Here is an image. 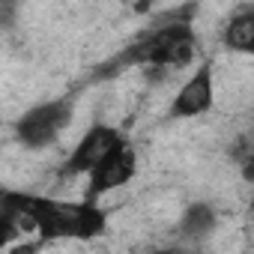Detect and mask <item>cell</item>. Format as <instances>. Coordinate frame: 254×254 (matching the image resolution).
Listing matches in <instances>:
<instances>
[{
    "mask_svg": "<svg viewBox=\"0 0 254 254\" xmlns=\"http://www.w3.org/2000/svg\"><path fill=\"white\" fill-rule=\"evenodd\" d=\"M6 230L12 227H36L42 239H93L108 230V212L96 200H57L45 194H27V191H3L0 194Z\"/></svg>",
    "mask_w": 254,
    "mask_h": 254,
    "instance_id": "1",
    "label": "cell"
},
{
    "mask_svg": "<svg viewBox=\"0 0 254 254\" xmlns=\"http://www.w3.org/2000/svg\"><path fill=\"white\" fill-rule=\"evenodd\" d=\"M194 57V30L186 21H171L147 36H141L135 45H129L117 63L132 66V63H150V66H186Z\"/></svg>",
    "mask_w": 254,
    "mask_h": 254,
    "instance_id": "2",
    "label": "cell"
},
{
    "mask_svg": "<svg viewBox=\"0 0 254 254\" xmlns=\"http://www.w3.org/2000/svg\"><path fill=\"white\" fill-rule=\"evenodd\" d=\"M69 123H72V99H51V102L33 105L18 117L15 138L27 150H45L60 138V132Z\"/></svg>",
    "mask_w": 254,
    "mask_h": 254,
    "instance_id": "3",
    "label": "cell"
},
{
    "mask_svg": "<svg viewBox=\"0 0 254 254\" xmlns=\"http://www.w3.org/2000/svg\"><path fill=\"white\" fill-rule=\"evenodd\" d=\"M135 174H138V156L129 141H123L87 174V197L99 200V197L123 189L126 183H132Z\"/></svg>",
    "mask_w": 254,
    "mask_h": 254,
    "instance_id": "4",
    "label": "cell"
},
{
    "mask_svg": "<svg viewBox=\"0 0 254 254\" xmlns=\"http://www.w3.org/2000/svg\"><path fill=\"white\" fill-rule=\"evenodd\" d=\"M215 105V72H212V63L203 60L189 78L186 84L177 90L168 114L174 120H194V117H203L209 114Z\"/></svg>",
    "mask_w": 254,
    "mask_h": 254,
    "instance_id": "5",
    "label": "cell"
},
{
    "mask_svg": "<svg viewBox=\"0 0 254 254\" xmlns=\"http://www.w3.org/2000/svg\"><path fill=\"white\" fill-rule=\"evenodd\" d=\"M126 141V135L120 129H114V126L108 123H96L90 126V129L81 135V141L75 144L69 162H66V171L69 174H90L114 147H120Z\"/></svg>",
    "mask_w": 254,
    "mask_h": 254,
    "instance_id": "6",
    "label": "cell"
},
{
    "mask_svg": "<svg viewBox=\"0 0 254 254\" xmlns=\"http://www.w3.org/2000/svg\"><path fill=\"white\" fill-rule=\"evenodd\" d=\"M221 45L233 54L254 57V9H239L221 30Z\"/></svg>",
    "mask_w": 254,
    "mask_h": 254,
    "instance_id": "7",
    "label": "cell"
},
{
    "mask_svg": "<svg viewBox=\"0 0 254 254\" xmlns=\"http://www.w3.org/2000/svg\"><path fill=\"white\" fill-rule=\"evenodd\" d=\"M212 227H215V212H212V206L194 203V206L186 209V215H183V233H189V236H203V233H209Z\"/></svg>",
    "mask_w": 254,
    "mask_h": 254,
    "instance_id": "8",
    "label": "cell"
},
{
    "mask_svg": "<svg viewBox=\"0 0 254 254\" xmlns=\"http://www.w3.org/2000/svg\"><path fill=\"white\" fill-rule=\"evenodd\" d=\"M251 206H254V194H251Z\"/></svg>",
    "mask_w": 254,
    "mask_h": 254,
    "instance_id": "9",
    "label": "cell"
}]
</instances>
